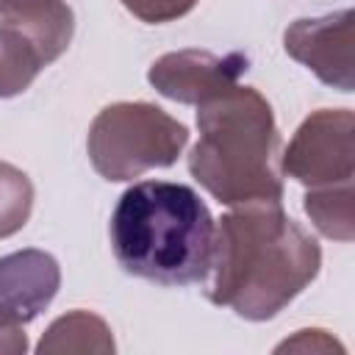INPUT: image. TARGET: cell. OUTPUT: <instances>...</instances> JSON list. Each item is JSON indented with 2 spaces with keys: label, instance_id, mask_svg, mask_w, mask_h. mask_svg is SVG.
<instances>
[{
  "label": "cell",
  "instance_id": "cell-1",
  "mask_svg": "<svg viewBox=\"0 0 355 355\" xmlns=\"http://www.w3.org/2000/svg\"><path fill=\"white\" fill-rule=\"evenodd\" d=\"M319 269V241L280 202H244L214 227L205 297L247 322H266L302 294Z\"/></svg>",
  "mask_w": 355,
  "mask_h": 355
},
{
  "label": "cell",
  "instance_id": "cell-2",
  "mask_svg": "<svg viewBox=\"0 0 355 355\" xmlns=\"http://www.w3.org/2000/svg\"><path fill=\"white\" fill-rule=\"evenodd\" d=\"M214 227L208 205L191 186L139 180L119 194L108 236L128 275L158 286H191L208 275Z\"/></svg>",
  "mask_w": 355,
  "mask_h": 355
},
{
  "label": "cell",
  "instance_id": "cell-3",
  "mask_svg": "<svg viewBox=\"0 0 355 355\" xmlns=\"http://www.w3.org/2000/svg\"><path fill=\"white\" fill-rule=\"evenodd\" d=\"M200 141L189 153L191 178L222 205L280 202V130L269 100L233 86L197 105Z\"/></svg>",
  "mask_w": 355,
  "mask_h": 355
},
{
  "label": "cell",
  "instance_id": "cell-4",
  "mask_svg": "<svg viewBox=\"0 0 355 355\" xmlns=\"http://www.w3.org/2000/svg\"><path fill=\"white\" fill-rule=\"evenodd\" d=\"M189 144V128L153 103H111L89 125L86 153L103 180L122 183L172 166Z\"/></svg>",
  "mask_w": 355,
  "mask_h": 355
},
{
  "label": "cell",
  "instance_id": "cell-5",
  "mask_svg": "<svg viewBox=\"0 0 355 355\" xmlns=\"http://www.w3.org/2000/svg\"><path fill=\"white\" fill-rule=\"evenodd\" d=\"M280 169L308 189L352 180L355 114L349 108H319L305 116L280 153Z\"/></svg>",
  "mask_w": 355,
  "mask_h": 355
},
{
  "label": "cell",
  "instance_id": "cell-6",
  "mask_svg": "<svg viewBox=\"0 0 355 355\" xmlns=\"http://www.w3.org/2000/svg\"><path fill=\"white\" fill-rule=\"evenodd\" d=\"M352 22H355L352 8L294 19L283 33V47L294 61L308 67L322 83L338 92H352L355 89Z\"/></svg>",
  "mask_w": 355,
  "mask_h": 355
},
{
  "label": "cell",
  "instance_id": "cell-7",
  "mask_svg": "<svg viewBox=\"0 0 355 355\" xmlns=\"http://www.w3.org/2000/svg\"><path fill=\"white\" fill-rule=\"evenodd\" d=\"M250 69V58L239 50L216 55L211 50H172L155 58L147 69L150 86L186 105H200L227 89H233L241 75Z\"/></svg>",
  "mask_w": 355,
  "mask_h": 355
},
{
  "label": "cell",
  "instance_id": "cell-8",
  "mask_svg": "<svg viewBox=\"0 0 355 355\" xmlns=\"http://www.w3.org/2000/svg\"><path fill=\"white\" fill-rule=\"evenodd\" d=\"M61 266L36 247L0 255V327H25L58 294Z\"/></svg>",
  "mask_w": 355,
  "mask_h": 355
},
{
  "label": "cell",
  "instance_id": "cell-9",
  "mask_svg": "<svg viewBox=\"0 0 355 355\" xmlns=\"http://www.w3.org/2000/svg\"><path fill=\"white\" fill-rule=\"evenodd\" d=\"M6 22L19 25L42 50L47 64L61 58L75 33V14L64 0H33L25 6L6 8L0 14Z\"/></svg>",
  "mask_w": 355,
  "mask_h": 355
},
{
  "label": "cell",
  "instance_id": "cell-10",
  "mask_svg": "<svg viewBox=\"0 0 355 355\" xmlns=\"http://www.w3.org/2000/svg\"><path fill=\"white\" fill-rule=\"evenodd\" d=\"M114 336L103 316L92 311H69L50 322L42 333L36 352L42 355H64V352H114Z\"/></svg>",
  "mask_w": 355,
  "mask_h": 355
},
{
  "label": "cell",
  "instance_id": "cell-11",
  "mask_svg": "<svg viewBox=\"0 0 355 355\" xmlns=\"http://www.w3.org/2000/svg\"><path fill=\"white\" fill-rule=\"evenodd\" d=\"M47 67V58L36 42L14 22H0V100L22 94L36 75Z\"/></svg>",
  "mask_w": 355,
  "mask_h": 355
},
{
  "label": "cell",
  "instance_id": "cell-12",
  "mask_svg": "<svg viewBox=\"0 0 355 355\" xmlns=\"http://www.w3.org/2000/svg\"><path fill=\"white\" fill-rule=\"evenodd\" d=\"M302 208L322 236H327L333 241H352L355 239V189H352V180L308 189Z\"/></svg>",
  "mask_w": 355,
  "mask_h": 355
},
{
  "label": "cell",
  "instance_id": "cell-13",
  "mask_svg": "<svg viewBox=\"0 0 355 355\" xmlns=\"http://www.w3.org/2000/svg\"><path fill=\"white\" fill-rule=\"evenodd\" d=\"M33 211V183L31 178L8 164L0 161V239L19 233Z\"/></svg>",
  "mask_w": 355,
  "mask_h": 355
},
{
  "label": "cell",
  "instance_id": "cell-14",
  "mask_svg": "<svg viewBox=\"0 0 355 355\" xmlns=\"http://www.w3.org/2000/svg\"><path fill=\"white\" fill-rule=\"evenodd\" d=\"M200 0H122V6L139 17L141 22L150 25H161V22H172L186 17Z\"/></svg>",
  "mask_w": 355,
  "mask_h": 355
},
{
  "label": "cell",
  "instance_id": "cell-15",
  "mask_svg": "<svg viewBox=\"0 0 355 355\" xmlns=\"http://www.w3.org/2000/svg\"><path fill=\"white\" fill-rule=\"evenodd\" d=\"M286 349H300V352H327V349H344L336 338H330L324 330H297L294 338H286L283 344H277V352Z\"/></svg>",
  "mask_w": 355,
  "mask_h": 355
},
{
  "label": "cell",
  "instance_id": "cell-16",
  "mask_svg": "<svg viewBox=\"0 0 355 355\" xmlns=\"http://www.w3.org/2000/svg\"><path fill=\"white\" fill-rule=\"evenodd\" d=\"M25 3H33V0H6V8H14V6H25ZM3 8V11H6Z\"/></svg>",
  "mask_w": 355,
  "mask_h": 355
},
{
  "label": "cell",
  "instance_id": "cell-17",
  "mask_svg": "<svg viewBox=\"0 0 355 355\" xmlns=\"http://www.w3.org/2000/svg\"><path fill=\"white\" fill-rule=\"evenodd\" d=\"M3 8H6V0H0V14H3Z\"/></svg>",
  "mask_w": 355,
  "mask_h": 355
}]
</instances>
